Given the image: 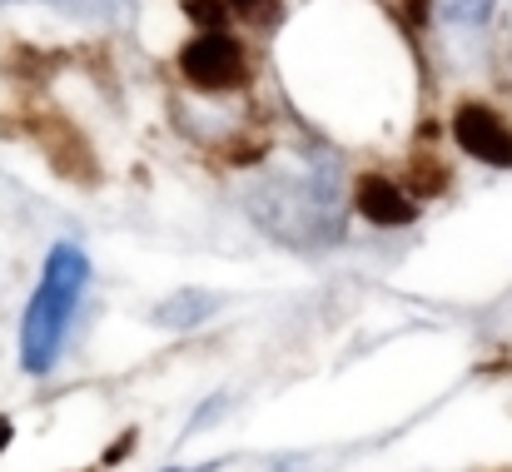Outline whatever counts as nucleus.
Wrapping results in <instances>:
<instances>
[{"label":"nucleus","instance_id":"obj_8","mask_svg":"<svg viewBox=\"0 0 512 472\" xmlns=\"http://www.w3.org/2000/svg\"><path fill=\"white\" fill-rule=\"evenodd\" d=\"M174 472H194V468H174Z\"/></svg>","mask_w":512,"mask_h":472},{"label":"nucleus","instance_id":"obj_5","mask_svg":"<svg viewBox=\"0 0 512 472\" xmlns=\"http://www.w3.org/2000/svg\"><path fill=\"white\" fill-rule=\"evenodd\" d=\"M224 10L229 15H239L244 25H254V30H269V25H279V0H224Z\"/></svg>","mask_w":512,"mask_h":472},{"label":"nucleus","instance_id":"obj_2","mask_svg":"<svg viewBox=\"0 0 512 472\" xmlns=\"http://www.w3.org/2000/svg\"><path fill=\"white\" fill-rule=\"evenodd\" d=\"M179 70H184V80L199 85V90H239L244 75H249L239 40L224 35V30H199V35L179 50Z\"/></svg>","mask_w":512,"mask_h":472},{"label":"nucleus","instance_id":"obj_4","mask_svg":"<svg viewBox=\"0 0 512 472\" xmlns=\"http://www.w3.org/2000/svg\"><path fill=\"white\" fill-rule=\"evenodd\" d=\"M358 214L373 219V224H383V229H393V224H408V219H413V199H408L393 179L368 174V179L358 184Z\"/></svg>","mask_w":512,"mask_h":472},{"label":"nucleus","instance_id":"obj_7","mask_svg":"<svg viewBox=\"0 0 512 472\" xmlns=\"http://www.w3.org/2000/svg\"><path fill=\"white\" fill-rule=\"evenodd\" d=\"M5 443H10V423L0 418V448H5Z\"/></svg>","mask_w":512,"mask_h":472},{"label":"nucleus","instance_id":"obj_1","mask_svg":"<svg viewBox=\"0 0 512 472\" xmlns=\"http://www.w3.org/2000/svg\"><path fill=\"white\" fill-rule=\"evenodd\" d=\"M85 279H90V264L75 244H55L50 259H45V279L25 309V328H20V353H25V368L30 373H45L60 353V338L70 328V314L85 294Z\"/></svg>","mask_w":512,"mask_h":472},{"label":"nucleus","instance_id":"obj_3","mask_svg":"<svg viewBox=\"0 0 512 472\" xmlns=\"http://www.w3.org/2000/svg\"><path fill=\"white\" fill-rule=\"evenodd\" d=\"M453 135L468 155L488 159V164H512V130L503 125V115H493L488 105H463L453 115Z\"/></svg>","mask_w":512,"mask_h":472},{"label":"nucleus","instance_id":"obj_6","mask_svg":"<svg viewBox=\"0 0 512 472\" xmlns=\"http://www.w3.org/2000/svg\"><path fill=\"white\" fill-rule=\"evenodd\" d=\"M443 10H448L453 20H463V25H478V20H488L493 0H443Z\"/></svg>","mask_w":512,"mask_h":472}]
</instances>
